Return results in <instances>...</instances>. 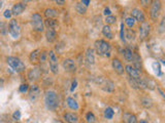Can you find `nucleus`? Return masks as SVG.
<instances>
[{"label":"nucleus","instance_id":"de8ad7c7","mask_svg":"<svg viewBox=\"0 0 165 123\" xmlns=\"http://www.w3.org/2000/svg\"><path fill=\"white\" fill-rule=\"evenodd\" d=\"M76 85H78V82H76V80H74L72 82V85H71V91H73V90L75 89Z\"/></svg>","mask_w":165,"mask_h":123},{"label":"nucleus","instance_id":"58836bf2","mask_svg":"<svg viewBox=\"0 0 165 123\" xmlns=\"http://www.w3.org/2000/svg\"><path fill=\"white\" fill-rule=\"evenodd\" d=\"M11 15H13V11H11V9H5L4 10V13H3V17L5 18H11Z\"/></svg>","mask_w":165,"mask_h":123},{"label":"nucleus","instance_id":"c9c22d12","mask_svg":"<svg viewBox=\"0 0 165 123\" xmlns=\"http://www.w3.org/2000/svg\"><path fill=\"white\" fill-rule=\"evenodd\" d=\"M116 21H117V18H116L115 15H108V17L105 18V23L106 25H113L116 23Z\"/></svg>","mask_w":165,"mask_h":123},{"label":"nucleus","instance_id":"e433bc0d","mask_svg":"<svg viewBox=\"0 0 165 123\" xmlns=\"http://www.w3.org/2000/svg\"><path fill=\"white\" fill-rule=\"evenodd\" d=\"M129 84L131 85V87L134 88V89H139L138 84H137V81H136L135 78L129 77Z\"/></svg>","mask_w":165,"mask_h":123},{"label":"nucleus","instance_id":"2eb2a0df","mask_svg":"<svg viewBox=\"0 0 165 123\" xmlns=\"http://www.w3.org/2000/svg\"><path fill=\"white\" fill-rule=\"evenodd\" d=\"M25 8H26V4L20 2V3H16L15 5L13 6V8H11V11H13V15H20L21 13H22L23 11L25 10Z\"/></svg>","mask_w":165,"mask_h":123},{"label":"nucleus","instance_id":"412c9836","mask_svg":"<svg viewBox=\"0 0 165 123\" xmlns=\"http://www.w3.org/2000/svg\"><path fill=\"white\" fill-rule=\"evenodd\" d=\"M45 26L50 28V29L57 30V28L59 27V24H58V21L56 18H46L45 21Z\"/></svg>","mask_w":165,"mask_h":123},{"label":"nucleus","instance_id":"ddd939ff","mask_svg":"<svg viewBox=\"0 0 165 123\" xmlns=\"http://www.w3.org/2000/svg\"><path fill=\"white\" fill-rule=\"evenodd\" d=\"M125 71L127 72L129 77H132V78H139L140 77V75H139V70H137L135 67L131 66V65H128V66L125 67Z\"/></svg>","mask_w":165,"mask_h":123},{"label":"nucleus","instance_id":"f704fd0d","mask_svg":"<svg viewBox=\"0 0 165 123\" xmlns=\"http://www.w3.org/2000/svg\"><path fill=\"white\" fill-rule=\"evenodd\" d=\"M158 31H159L160 34L165 33V15H164L163 18H162L161 22H160L159 28H158Z\"/></svg>","mask_w":165,"mask_h":123},{"label":"nucleus","instance_id":"9b49d317","mask_svg":"<svg viewBox=\"0 0 165 123\" xmlns=\"http://www.w3.org/2000/svg\"><path fill=\"white\" fill-rule=\"evenodd\" d=\"M131 17L135 18L137 22L139 23H145L146 22V17H145V13H143V10L138 8H134L132 9L131 11Z\"/></svg>","mask_w":165,"mask_h":123},{"label":"nucleus","instance_id":"4c0bfd02","mask_svg":"<svg viewBox=\"0 0 165 123\" xmlns=\"http://www.w3.org/2000/svg\"><path fill=\"white\" fill-rule=\"evenodd\" d=\"M153 0H140V4L143 7L145 8H149V6H151Z\"/></svg>","mask_w":165,"mask_h":123},{"label":"nucleus","instance_id":"b1692460","mask_svg":"<svg viewBox=\"0 0 165 123\" xmlns=\"http://www.w3.org/2000/svg\"><path fill=\"white\" fill-rule=\"evenodd\" d=\"M66 103H67V105H68V107L71 109V110H74V111L78 110V102H76L74 99H72V97H67Z\"/></svg>","mask_w":165,"mask_h":123},{"label":"nucleus","instance_id":"f3484780","mask_svg":"<svg viewBox=\"0 0 165 123\" xmlns=\"http://www.w3.org/2000/svg\"><path fill=\"white\" fill-rule=\"evenodd\" d=\"M123 122L124 123H138L137 118L134 114H131V113H124L123 115Z\"/></svg>","mask_w":165,"mask_h":123},{"label":"nucleus","instance_id":"c756f323","mask_svg":"<svg viewBox=\"0 0 165 123\" xmlns=\"http://www.w3.org/2000/svg\"><path fill=\"white\" fill-rule=\"evenodd\" d=\"M103 115H104V118L105 119H108V120H110L111 118L113 117V110L111 108H106L105 110H104V113H103Z\"/></svg>","mask_w":165,"mask_h":123},{"label":"nucleus","instance_id":"20e7f679","mask_svg":"<svg viewBox=\"0 0 165 123\" xmlns=\"http://www.w3.org/2000/svg\"><path fill=\"white\" fill-rule=\"evenodd\" d=\"M161 1L160 0H153L152 4L150 6V17L154 22H156L161 13Z\"/></svg>","mask_w":165,"mask_h":123},{"label":"nucleus","instance_id":"6e6552de","mask_svg":"<svg viewBox=\"0 0 165 123\" xmlns=\"http://www.w3.org/2000/svg\"><path fill=\"white\" fill-rule=\"evenodd\" d=\"M97 83L100 85L101 89L106 92H113L115 90V83L108 78H99Z\"/></svg>","mask_w":165,"mask_h":123},{"label":"nucleus","instance_id":"49530a36","mask_svg":"<svg viewBox=\"0 0 165 123\" xmlns=\"http://www.w3.org/2000/svg\"><path fill=\"white\" fill-rule=\"evenodd\" d=\"M55 2L58 4V5H64L65 4V0H55Z\"/></svg>","mask_w":165,"mask_h":123},{"label":"nucleus","instance_id":"393cba45","mask_svg":"<svg viewBox=\"0 0 165 123\" xmlns=\"http://www.w3.org/2000/svg\"><path fill=\"white\" fill-rule=\"evenodd\" d=\"M123 55H124V59L126 60L127 62H132L134 52H132L130 48H125V49L123 50Z\"/></svg>","mask_w":165,"mask_h":123},{"label":"nucleus","instance_id":"cd10ccee","mask_svg":"<svg viewBox=\"0 0 165 123\" xmlns=\"http://www.w3.org/2000/svg\"><path fill=\"white\" fill-rule=\"evenodd\" d=\"M75 9H76V11L80 13V15H85V13H87V6L84 5L82 2H78V3H76Z\"/></svg>","mask_w":165,"mask_h":123},{"label":"nucleus","instance_id":"ea45409f","mask_svg":"<svg viewBox=\"0 0 165 123\" xmlns=\"http://www.w3.org/2000/svg\"><path fill=\"white\" fill-rule=\"evenodd\" d=\"M46 57H49V53H46V52H43L40 53V57H39V61L40 63H45Z\"/></svg>","mask_w":165,"mask_h":123},{"label":"nucleus","instance_id":"c03bdc74","mask_svg":"<svg viewBox=\"0 0 165 123\" xmlns=\"http://www.w3.org/2000/svg\"><path fill=\"white\" fill-rule=\"evenodd\" d=\"M157 89H158V91H159V94L162 96V99H163L165 101V91L163 89H162V88H160V87H157Z\"/></svg>","mask_w":165,"mask_h":123},{"label":"nucleus","instance_id":"2f4dec72","mask_svg":"<svg viewBox=\"0 0 165 123\" xmlns=\"http://www.w3.org/2000/svg\"><path fill=\"white\" fill-rule=\"evenodd\" d=\"M135 22H136V20L132 17H128V18H126V20H125V24L127 25L128 28H133L134 25H135Z\"/></svg>","mask_w":165,"mask_h":123},{"label":"nucleus","instance_id":"f257e3e1","mask_svg":"<svg viewBox=\"0 0 165 123\" xmlns=\"http://www.w3.org/2000/svg\"><path fill=\"white\" fill-rule=\"evenodd\" d=\"M95 50L96 53L100 57H110V52L111 47L110 44L108 41L103 40V39H99V40L95 41Z\"/></svg>","mask_w":165,"mask_h":123},{"label":"nucleus","instance_id":"a19ab883","mask_svg":"<svg viewBox=\"0 0 165 123\" xmlns=\"http://www.w3.org/2000/svg\"><path fill=\"white\" fill-rule=\"evenodd\" d=\"M28 90H29V85H28V84H22L20 86V92H23V94H25V92H27Z\"/></svg>","mask_w":165,"mask_h":123},{"label":"nucleus","instance_id":"5701e85b","mask_svg":"<svg viewBox=\"0 0 165 123\" xmlns=\"http://www.w3.org/2000/svg\"><path fill=\"white\" fill-rule=\"evenodd\" d=\"M39 52H40V49H35V50H33V52L30 53L29 60H30V62H31L32 64L38 62L39 57H40V53Z\"/></svg>","mask_w":165,"mask_h":123},{"label":"nucleus","instance_id":"4468645a","mask_svg":"<svg viewBox=\"0 0 165 123\" xmlns=\"http://www.w3.org/2000/svg\"><path fill=\"white\" fill-rule=\"evenodd\" d=\"M39 94H40V89H39V87L37 86V85L34 84L29 88V97H30V99L35 101L37 97L39 96Z\"/></svg>","mask_w":165,"mask_h":123},{"label":"nucleus","instance_id":"09e8293b","mask_svg":"<svg viewBox=\"0 0 165 123\" xmlns=\"http://www.w3.org/2000/svg\"><path fill=\"white\" fill-rule=\"evenodd\" d=\"M90 1H91V0H82V3L84 4V5H86L88 7V6H89V4H90Z\"/></svg>","mask_w":165,"mask_h":123},{"label":"nucleus","instance_id":"dca6fc26","mask_svg":"<svg viewBox=\"0 0 165 123\" xmlns=\"http://www.w3.org/2000/svg\"><path fill=\"white\" fill-rule=\"evenodd\" d=\"M46 40L49 41V42H54V41L57 39V31L54 29H50V28H48L46 31Z\"/></svg>","mask_w":165,"mask_h":123},{"label":"nucleus","instance_id":"37998d69","mask_svg":"<svg viewBox=\"0 0 165 123\" xmlns=\"http://www.w3.org/2000/svg\"><path fill=\"white\" fill-rule=\"evenodd\" d=\"M13 119H16V120H19L21 118V113H20V111H16L15 113L13 114Z\"/></svg>","mask_w":165,"mask_h":123},{"label":"nucleus","instance_id":"c85d7f7f","mask_svg":"<svg viewBox=\"0 0 165 123\" xmlns=\"http://www.w3.org/2000/svg\"><path fill=\"white\" fill-rule=\"evenodd\" d=\"M140 104L145 107V108H151L153 105L152 99H149V97H143V99H140Z\"/></svg>","mask_w":165,"mask_h":123},{"label":"nucleus","instance_id":"a18cd8bd","mask_svg":"<svg viewBox=\"0 0 165 123\" xmlns=\"http://www.w3.org/2000/svg\"><path fill=\"white\" fill-rule=\"evenodd\" d=\"M103 13H104V15H106V17H108V15H111V11H110V9L108 8V7H105V8H104Z\"/></svg>","mask_w":165,"mask_h":123},{"label":"nucleus","instance_id":"1a4fd4ad","mask_svg":"<svg viewBox=\"0 0 165 123\" xmlns=\"http://www.w3.org/2000/svg\"><path fill=\"white\" fill-rule=\"evenodd\" d=\"M138 29H139L138 30V32H139V39H140V40H145V39L149 36V34H150L151 25L149 24L148 22L141 23L140 27H139Z\"/></svg>","mask_w":165,"mask_h":123},{"label":"nucleus","instance_id":"bb28decb","mask_svg":"<svg viewBox=\"0 0 165 123\" xmlns=\"http://www.w3.org/2000/svg\"><path fill=\"white\" fill-rule=\"evenodd\" d=\"M102 34L108 39H113V32H111V29L110 27V25H105L102 28Z\"/></svg>","mask_w":165,"mask_h":123},{"label":"nucleus","instance_id":"4be33fe9","mask_svg":"<svg viewBox=\"0 0 165 123\" xmlns=\"http://www.w3.org/2000/svg\"><path fill=\"white\" fill-rule=\"evenodd\" d=\"M58 15H59V13L55 8H46L45 10V15L46 18H55L58 17Z\"/></svg>","mask_w":165,"mask_h":123},{"label":"nucleus","instance_id":"f8f14e48","mask_svg":"<svg viewBox=\"0 0 165 123\" xmlns=\"http://www.w3.org/2000/svg\"><path fill=\"white\" fill-rule=\"evenodd\" d=\"M111 65H113V70L116 71V73L117 74H119V75H123V74H124V71H125L124 70V66H123L122 62H120V60L113 59Z\"/></svg>","mask_w":165,"mask_h":123},{"label":"nucleus","instance_id":"7c9ffc66","mask_svg":"<svg viewBox=\"0 0 165 123\" xmlns=\"http://www.w3.org/2000/svg\"><path fill=\"white\" fill-rule=\"evenodd\" d=\"M143 79H145L147 88H149V89H151V90L155 89V87H156V83H155L154 81H153L152 79H150V78H143Z\"/></svg>","mask_w":165,"mask_h":123},{"label":"nucleus","instance_id":"7ed1b4c3","mask_svg":"<svg viewBox=\"0 0 165 123\" xmlns=\"http://www.w3.org/2000/svg\"><path fill=\"white\" fill-rule=\"evenodd\" d=\"M6 63H7L8 66L16 72H23L25 70V68H26L24 63L16 57H8L7 59H6Z\"/></svg>","mask_w":165,"mask_h":123},{"label":"nucleus","instance_id":"39448f33","mask_svg":"<svg viewBox=\"0 0 165 123\" xmlns=\"http://www.w3.org/2000/svg\"><path fill=\"white\" fill-rule=\"evenodd\" d=\"M31 25L32 28L36 32H43L45 30V23L39 13H33L31 17Z\"/></svg>","mask_w":165,"mask_h":123},{"label":"nucleus","instance_id":"a211bd4d","mask_svg":"<svg viewBox=\"0 0 165 123\" xmlns=\"http://www.w3.org/2000/svg\"><path fill=\"white\" fill-rule=\"evenodd\" d=\"M40 74H41V72L39 70V68H33L29 71V73H28V78H29V80H31V81L37 80L39 77H40Z\"/></svg>","mask_w":165,"mask_h":123},{"label":"nucleus","instance_id":"a878e982","mask_svg":"<svg viewBox=\"0 0 165 123\" xmlns=\"http://www.w3.org/2000/svg\"><path fill=\"white\" fill-rule=\"evenodd\" d=\"M132 62H133V65H132V66L135 67L137 70L140 71V69H141V59H140V57H139L137 53H134Z\"/></svg>","mask_w":165,"mask_h":123},{"label":"nucleus","instance_id":"3c124183","mask_svg":"<svg viewBox=\"0 0 165 123\" xmlns=\"http://www.w3.org/2000/svg\"><path fill=\"white\" fill-rule=\"evenodd\" d=\"M54 123H63V122H61V121H57V120H56V121H55Z\"/></svg>","mask_w":165,"mask_h":123},{"label":"nucleus","instance_id":"0eeeda50","mask_svg":"<svg viewBox=\"0 0 165 123\" xmlns=\"http://www.w3.org/2000/svg\"><path fill=\"white\" fill-rule=\"evenodd\" d=\"M49 64H50L51 72L53 74H58V72H59V63H58L57 55L53 50L49 52Z\"/></svg>","mask_w":165,"mask_h":123},{"label":"nucleus","instance_id":"8fccbe9b","mask_svg":"<svg viewBox=\"0 0 165 123\" xmlns=\"http://www.w3.org/2000/svg\"><path fill=\"white\" fill-rule=\"evenodd\" d=\"M138 123H149L147 120H140V121H139Z\"/></svg>","mask_w":165,"mask_h":123},{"label":"nucleus","instance_id":"423d86ee","mask_svg":"<svg viewBox=\"0 0 165 123\" xmlns=\"http://www.w3.org/2000/svg\"><path fill=\"white\" fill-rule=\"evenodd\" d=\"M8 32L13 39H18L21 35V27L16 18H11L8 24Z\"/></svg>","mask_w":165,"mask_h":123},{"label":"nucleus","instance_id":"aec40b11","mask_svg":"<svg viewBox=\"0 0 165 123\" xmlns=\"http://www.w3.org/2000/svg\"><path fill=\"white\" fill-rule=\"evenodd\" d=\"M64 119L67 123H78V117L74 113H65L64 114Z\"/></svg>","mask_w":165,"mask_h":123},{"label":"nucleus","instance_id":"f03ea898","mask_svg":"<svg viewBox=\"0 0 165 123\" xmlns=\"http://www.w3.org/2000/svg\"><path fill=\"white\" fill-rule=\"evenodd\" d=\"M45 104L46 109L50 111H55L59 106V99L57 94L53 90H48L45 94Z\"/></svg>","mask_w":165,"mask_h":123},{"label":"nucleus","instance_id":"473e14b6","mask_svg":"<svg viewBox=\"0 0 165 123\" xmlns=\"http://www.w3.org/2000/svg\"><path fill=\"white\" fill-rule=\"evenodd\" d=\"M86 120H87L88 123H95L96 122V117H95V115L92 112H89L86 115Z\"/></svg>","mask_w":165,"mask_h":123},{"label":"nucleus","instance_id":"9d476101","mask_svg":"<svg viewBox=\"0 0 165 123\" xmlns=\"http://www.w3.org/2000/svg\"><path fill=\"white\" fill-rule=\"evenodd\" d=\"M62 67L65 71L70 72V73H73V72L76 71V65L75 62L71 59H66L64 60L63 63H62Z\"/></svg>","mask_w":165,"mask_h":123},{"label":"nucleus","instance_id":"79ce46f5","mask_svg":"<svg viewBox=\"0 0 165 123\" xmlns=\"http://www.w3.org/2000/svg\"><path fill=\"white\" fill-rule=\"evenodd\" d=\"M124 24H121V39H122V41H125V37H126L124 35Z\"/></svg>","mask_w":165,"mask_h":123},{"label":"nucleus","instance_id":"6ab92c4d","mask_svg":"<svg viewBox=\"0 0 165 123\" xmlns=\"http://www.w3.org/2000/svg\"><path fill=\"white\" fill-rule=\"evenodd\" d=\"M86 63L88 65H94L95 57H94V50L92 48H88L86 52Z\"/></svg>","mask_w":165,"mask_h":123},{"label":"nucleus","instance_id":"72a5a7b5","mask_svg":"<svg viewBox=\"0 0 165 123\" xmlns=\"http://www.w3.org/2000/svg\"><path fill=\"white\" fill-rule=\"evenodd\" d=\"M126 37H127V39H128L129 41H132V40L135 39V33H134L131 29H128L126 31Z\"/></svg>","mask_w":165,"mask_h":123}]
</instances>
